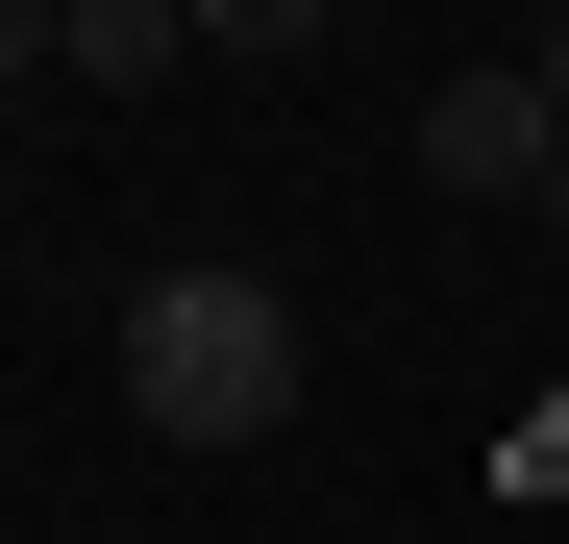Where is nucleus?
Here are the masks:
<instances>
[{"instance_id": "nucleus-6", "label": "nucleus", "mask_w": 569, "mask_h": 544, "mask_svg": "<svg viewBox=\"0 0 569 544\" xmlns=\"http://www.w3.org/2000/svg\"><path fill=\"white\" fill-rule=\"evenodd\" d=\"M545 248H569V173H545Z\"/></svg>"}, {"instance_id": "nucleus-2", "label": "nucleus", "mask_w": 569, "mask_h": 544, "mask_svg": "<svg viewBox=\"0 0 569 544\" xmlns=\"http://www.w3.org/2000/svg\"><path fill=\"white\" fill-rule=\"evenodd\" d=\"M545 173H569V100H545L520 50H470L446 100H421V199H520L545 223Z\"/></svg>"}, {"instance_id": "nucleus-1", "label": "nucleus", "mask_w": 569, "mask_h": 544, "mask_svg": "<svg viewBox=\"0 0 569 544\" xmlns=\"http://www.w3.org/2000/svg\"><path fill=\"white\" fill-rule=\"evenodd\" d=\"M124 421L149 445H199V471H223V445H272V421H298V272H149V298H124Z\"/></svg>"}, {"instance_id": "nucleus-3", "label": "nucleus", "mask_w": 569, "mask_h": 544, "mask_svg": "<svg viewBox=\"0 0 569 544\" xmlns=\"http://www.w3.org/2000/svg\"><path fill=\"white\" fill-rule=\"evenodd\" d=\"M50 74L74 100H149V74H199V0H50Z\"/></svg>"}, {"instance_id": "nucleus-4", "label": "nucleus", "mask_w": 569, "mask_h": 544, "mask_svg": "<svg viewBox=\"0 0 569 544\" xmlns=\"http://www.w3.org/2000/svg\"><path fill=\"white\" fill-rule=\"evenodd\" d=\"M50 100V0H0V124H26Z\"/></svg>"}, {"instance_id": "nucleus-5", "label": "nucleus", "mask_w": 569, "mask_h": 544, "mask_svg": "<svg viewBox=\"0 0 569 544\" xmlns=\"http://www.w3.org/2000/svg\"><path fill=\"white\" fill-rule=\"evenodd\" d=\"M520 74H545V100H569V0H545V26H520Z\"/></svg>"}]
</instances>
